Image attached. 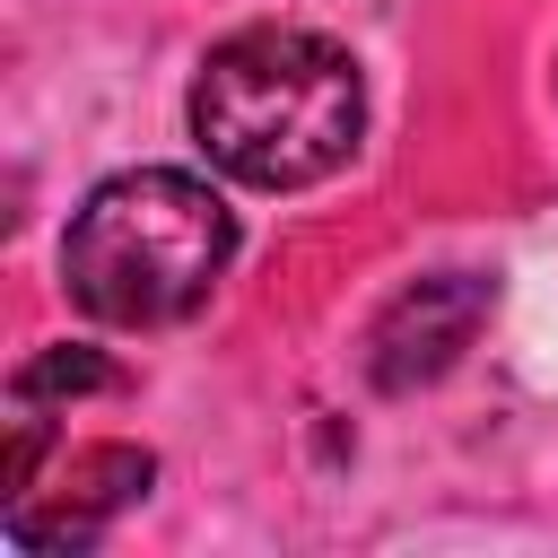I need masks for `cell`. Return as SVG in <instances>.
I'll use <instances>...</instances> for the list:
<instances>
[{
	"label": "cell",
	"mask_w": 558,
	"mask_h": 558,
	"mask_svg": "<svg viewBox=\"0 0 558 558\" xmlns=\"http://www.w3.org/2000/svg\"><path fill=\"white\" fill-rule=\"evenodd\" d=\"M480 314H488V279H480V270H436V279L401 288V296L384 305L375 340H366L375 384H384V392L436 384V375L462 357V340L480 331Z\"/></svg>",
	"instance_id": "cell-4"
},
{
	"label": "cell",
	"mask_w": 558,
	"mask_h": 558,
	"mask_svg": "<svg viewBox=\"0 0 558 558\" xmlns=\"http://www.w3.org/2000/svg\"><path fill=\"white\" fill-rule=\"evenodd\" d=\"M366 131V78L349 44L314 26H244L192 78V140L253 192H305L349 166Z\"/></svg>",
	"instance_id": "cell-1"
},
{
	"label": "cell",
	"mask_w": 558,
	"mask_h": 558,
	"mask_svg": "<svg viewBox=\"0 0 558 558\" xmlns=\"http://www.w3.org/2000/svg\"><path fill=\"white\" fill-rule=\"evenodd\" d=\"M148 480H157V462H148L140 445H78V453L52 462V488H35V480L9 488L0 532H9L17 549H87L122 506L148 497Z\"/></svg>",
	"instance_id": "cell-3"
},
{
	"label": "cell",
	"mask_w": 558,
	"mask_h": 558,
	"mask_svg": "<svg viewBox=\"0 0 558 558\" xmlns=\"http://www.w3.org/2000/svg\"><path fill=\"white\" fill-rule=\"evenodd\" d=\"M235 262V209L183 166H131L96 183L61 235L70 296L113 331H166L209 305Z\"/></svg>",
	"instance_id": "cell-2"
}]
</instances>
